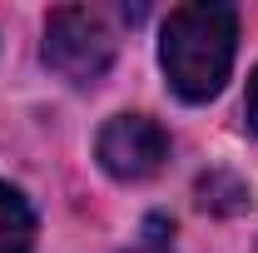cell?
<instances>
[{
  "instance_id": "cell-1",
  "label": "cell",
  "mask_w": 258,
  "mask_h": 253,
  "mask_svg": "<svg viewBox=\"0 0 258 253\" xmlns=\"http://www.w3.org/2000/svg\"><path fill=\"white\" fill-rule=\"evenodd\" d=\"M233 45H238V15L233 5H209L194 0L169 10L159 40V60L169 75V90L189 104H204L224 90L233 70Z\"/></svg>"
},
{
  "instance_id": "cell-2",
  "label": "cell",
  "mask_w": 258,
  "mask_h": 253,
  "mask_svg": "<svg viewBox=\"0 0 258 253\" xmlns=\"http://www.w3.org/2000/svg\"><path fill=\"white\" fill-rule=\"evenodd\" d=\"M45 65L55 75H64L70 85H95L114 65V30L95 10L60 5L45 20Z\"/></svg>"
},
{
  "instance_id": "cell-3",
  "label": "cell",
  "mask_w": 258,
  "mask_h": 253,
  "mask_svg": "<svg viewBox=\"0 0 258 253\" xmlns=\"http://www.w3.org/2000/svg\"><path fill=\"white\" fill-rule=\"evenodd\" d=\"M95 159L109 179H124V184H139V179H154L169 159V134H164L149 114H114L109 124L99 129L95 139Z\"/></svg>"
},
{
  "instance_id": "cell-4",
  "label": "cell",
  "mask_w": 258,
  "mask_h": 253,
  "mask_svg": "<svg viewBox=\"0 0 258 253\" xmlns=\"http://www.w3.org/2000/svg\"><path fill=\"white\" fill-rule=\"evenodd\" d=\"M35 248V209L25 194L0 184V253H30Z\"/></svg>"
},
{
  "instance_id": "cell-5",
  "label": "cell",
  "mask_w": 258,
  "mask_h": 253,
  "mask_svg": "<svg viewBox=\"0 0 258 253\" xmlns=\"http://www.w3.org/2000/svg\"><path fill=\"white\" fill-rule=\"evenodd\" d=\"M243 204H248V184L243 179H233L224 169H209L199 179V209H209V214H238Z\"/></svg>"
},
{
  "instance_id": "cell-6",
  "label": "cell",
  "mask_w": 258,
  "mask_h": 253,
  "mask_svg": "<svg viewBox=\"0 0 258 253\" xmlns=\"http://www.w3.org/2000/svg\"><path fill=\"white\" fill-rule=\"evenodd\" d=\"M124 253H174V219L149 214V219H144V228H139V238H134Z\"/></svg>"
},
{
  "instance_id": "cell-7",
  "label": "cell",
  "mask_w": 258,
  "mask_h": 253,
  "mask_svg": "<svg viewBox=\"0 0 258 253\" xmlns=\"http://www.w3.org/2000/svg\"><path fill=\"white\" fill-rule=\"evenodd\" d=\"M243 109H248V129L258 134V70H253V80H248V99H243Z\"/></svg>"
}]
</instances>
